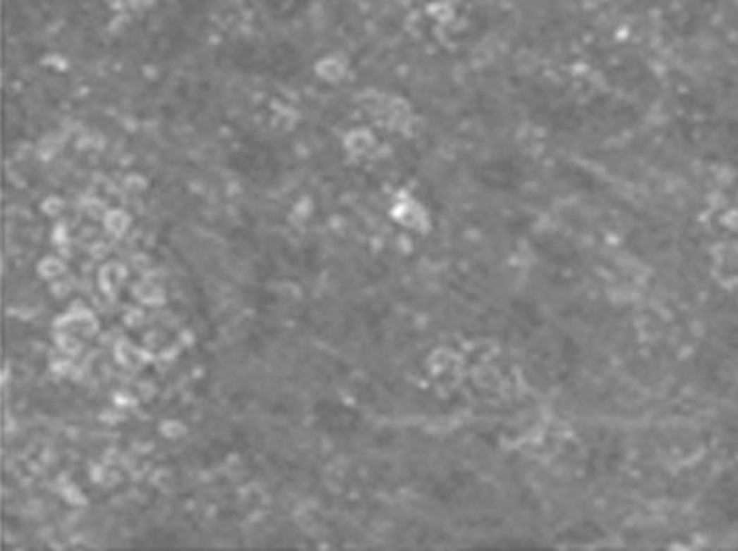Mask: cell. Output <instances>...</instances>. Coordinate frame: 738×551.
Returning <instances> with one entry per match:
<instances>
[{
	"label": "cell",
	"mask_w": 738,
	"mask_h": 551,
	"mask_svg": "<svg viewBox=\"0 0 738 551\" xmlns=\"http://www.w3.org/2000/svg\"><path fill=\"white\" fill-rule=\"evenodd\" d=\"M476 174L479 179L490 187L510 188L518 185L522 175V168L509 157H496L483 162Z\"/></svg>",
	"instance_id": "cell-1"
},
{
	"label": "cell",
	"mask_w": 738,
	"mask_h": 551,
	"mask_svg": "<svg viewBox=\"0 0 738 551\" xmlns=\"http://www.w3.org/2000/svg\"><path fill=\"white\" fill-rule=\"evenodd\" d=\"M717 500H720L721 508L727 514L734 512V516L738 517V472L726 476L725 481L718 486Z\"/></svg>",
	"instance_id": "cell-2"
}]
</instances>
